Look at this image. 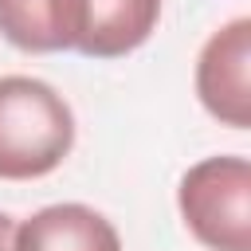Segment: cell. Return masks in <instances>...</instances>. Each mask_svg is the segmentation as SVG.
Returning <instances> with one entry per match:
<instances>
[{
    "label": "cell",
    "mask_w": 251,
    "mask_h": 251,
    "mask_svg": "<svg viewBox=\"0 0 251 251\" xmlns=\"http://www.w3.org/2000/svg\"><path fill=\"white\" fill-rule=\"evenodd\" d=\"M75 149L67 98L31 75H0V180L55 173Z\"/></svg>",
    "instance_id": "cell-1"
},
{
    "label": "cell",
    "mask_w": 251,
    "mask_h": 251,
    "mask_svg": "<svg viewBox=\"0 0 251 251\" xmlns=\"http://www.w3.org/2000/svg\"><path fill=\"white\" fill-rule=\"evenodd\" d=\"M176 208L208 251H251V165L247 157H204L176 184Z\"/></svg>",
    "instance_id": "cell-2"
},
{
    "label": "cell",
    "mask_w": 251,
    "mask_h": 251,
    "mask_svg": "<svg viewBox=\"0 0 251 251\" xmlns=\"http://www.w3.org/2000/svg\"><path fill=\"white\" fill-rule=\"evenodd\" d=\"M196 94L216 122L231 129L251 126V20L247 16L227 20L200 47Z\"/></svg>",
    "instance_id": "cell-3"
},
{
    "label": "cell",
    "mask_w": 251,
    "mask_h": 251,
    "mask_svg": "<svg viewBox=\"0 0 251 251\" xmlns=\"http://www.w3.org/2000/svg\"><path fill=\"white\" fill-rule=\"evenodd\" d=\"M16 251H122L118 227L86 204H47L16 224Z\"/></svg>",
    "instance_id": "cell-4"
},
{
    "label": "cell",
    "mask_w": 251,
    "mask_h": 251,
    "mask_svg": "<svg viewBox=\"0 0 251 251\" xmlns=\"http://www.w3.org/2000/svg\"><path fill=\"white\" fill-rule=\"evenodd\" d=\"M86 0H0V35L20 51H75Z\"/></svg>",
    "instance_id": "cell-5"
},
{
    "label": "cell",
    "mask_w": 251,
    "mask_h": 251,
    "mask_svg": "<svg viewBox=\"0 0 251 251\" xmlns=\"http://www.w3.org/2000/svg\"><path fill=\"white\" fill-rule=\"evenodd\" d=\"M161 20V0H86L78 47L86 59H122L137 51Z\"/></svg>",
    "instance_id": "cell-6"
},
{
    "label": "cell",
    "mask_w": 251,
    "mask_h": 251,
    "mask_svg": "<svg viewBox=\"0 0 251 251\" xmlns=\"http://www.w3.org/2000/svg\"><path fill=\"white\" fill-rule=\"evenodd\" d=\"M12 239H16V224H12V216L0 212V251H16Z\"/></svg>",
    "instance_id": "cell-7"
}]
</instances>
